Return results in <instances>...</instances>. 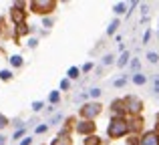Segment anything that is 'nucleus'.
Segmentation results:
<instances>
[{"mask_svg": "<svg viewBox=\"0 0 159 145\" xmlns=\"http://www.w3.org/2000/svg\"><path fill=\"white\" fill-rule=\"evenodd\" d=\"M125 131H127V125H125V121H121V119H115V121H111V125H109V135H111V137H121V135H125Z\"/></svg>", "mask_w": 159, "mask_h": 145, "instance_id": "obj_1", "label": "nucleus"}, {"mask_svg": "<svg viewBox=\"0 0 159 145\" xmlns=\"http://www.w3.org/2000/svg\"><path fill=\"white\" fill-rule=\"evenodd\" d=\"M101 111V105H97V103H93V105H85L81 109V113L85 115V117H95V115Z\"/></svg>", "mask_w": 159, "mask_h": 145, "instance_id": "obj_2", "label": "nucleus"}, {"mask_svg": "<svg viewBox=\"0 0 159 145\" xmlns=\"http://www.w3.org/2000/svg\"><path fill=\"white\" fill-rule=\"evenodd\" d=\"M141 145H159L157 135H155V133H147V135L143 137V141H141Z\"/></svg>", "mask_w": 159, "mask_h": 145, "instance_id": "obj_3", "label": "nucleus"}, {"mask_svg": "<svg viewBox=\"0 0 159 145\" xmlns=\"http://www.w3.org/2000/svg\"><path fill=\"white\" fill-rule=\"evenodd\" d=\"M93 123H89V121H85V123H81V125L77 127V131H81V133H89V131H93Z\"/></svg>", "mask_w": 159, "mask_h": 145, "instance_id": "obj_4", "label": "nucleus"}, {"mask_svg": "<svg viewBox=\"0 0 159 145\" xmlns=\"http://www.w3.org/2000/svg\"><path fill=\"white\" fill-rule=\"evenodd\" d=\"M32 6H34V8H52L54 4L52 2H34Z\"/></svg>", "mask_w": 159, "mask_h": 145, "instance_id": "obj_5", "label": "nucleus"}, {"mask_svg": "<svg viewBox=\"0 0 159 145\" xmlns=\"http://www.w3.org/2000/svg\"><path fill=\"white\" fill-rule=\"evenodd\" d=\"M10 63L14 65V67H20V65H22V59H20V57H12V59H10Z\"/></svg>", "mask_w": 159, "mask_h": 145, "instance_id": "obj_6", "label": "nucleus"}, {"mask_svg": "<svg viewBox=\"0 0 159 145\" xmlns=\"http://www.w3.org/2000/svg\"><path fill=\"white\" fill-rule=\"evenodd\" d=\"M69 77H70V79H77V77H79V69H75V67L69 69Z\"/></svg>", "mask_w": 159, "mask_h": 145, "instance_id": "obj_7", "label": "nucleus"}, {"mask_svg": "<svg viewBox=\"0 0 159 145\" xmlns=\"http://www.w3.org/2000/svg\"><path fill=\"white\" fill-rule=\"evenodd\" d=\"M52 145H69V141H66V137H58Z\"/></svg>", "mask_w": 159, "mask_h": 145, "instance_id": "obj_8", "label": "nucleus"}, {"mask_svg": "<svg viewBox=\"0 0 159 145\" xmlns=\"http://www.w3.org/2000/svg\"><path fill=\"white\" fill-rule=\"evenodd\" d=\"M117 26H119V22H117V20H115V22H111V26L107 28V32H109V34H113V32H115V28H117Z\"/></svg>", "mask_w": 159, "mask_h": 145, "instance_id": "obj_9", "label": "nucleus"}, {"mask_svg": "<svg viewBox=\"0 0 159 145\" xmlns=\"http://www.w3.org/2000/svg\"><path fill=\"white\" fill-rule=\"evenodd\" d=\"M0 77H2L4 81H8V79L12 77V73H10V71H2V73H0Z\"/></svg>", "mask_w": 159, "mask_h": 145, "instance_id": "obj_10", "label": "nucleus"}, {"mask_svg": "<svg viewBox=\"0 0 159 145\" xmlns=\"http://www.w3.org/2000/svg\"><path fill=\"white\" fill-rule=\"evenodd\" d=\"M135 83H137V85H143V83H145V77H141V75H135Z\"/></svg>", "mask_w": 159, "mask_h": 145, "instance_id": "obj_11", "label": "nucleus"}, {"mask_svg": "<svg viewBox=\"0 0 159 145\" xmlns=\"http://www.w3.org/2000/svg\"><path fill=\"white\" fill-rule=\"evenodd\" d=\"M87 145H99V139H97V137H89V141H87Z\"/></svg>", "mask_w": 159, "mask_h": 145, "instance_id": "obj_12", "label": "nucleus"}, {"mask_svg": "<svg viewBox=\"0 0 159 145\" xmlns=\"http://www.w3.org/2000/svg\"><path fill=\"white\" fill-rule=\"evenodd\" d=\"M127 59H129V55H127V52H125V55H123V57H121V59H119V65H121V67H123V65L127 63Z\"/></svg>", "mask_w": 159, "mask_h": 145, "instance_id": "obj_13", "label": "nucleus"}, {"mask_svg": "<svg viewBox=\"0 0 159 145\" xmlns=\"http://www.w3.org/2000/svg\"><path fill=\"white\" fill-rule=\"evenodd\" d=\"M147 59L151 61V63H157V55H155V52H149V55H147Z\"/></svg>", "mask_w": 159, "mask_h": 145, "instance_id": "obj_14", "label": "nucleus"}, {"mask_svg": "<svg viewBox=\"0 0 159 145\" xmlns=\"http://www.w3.org/2000/svg\"><path fill=\"white\" fill-rule=\"evenodd\" d=\"M115 12L119 14V12H125V4H117L115 6Z\"/></svg>", "mask_w": 159, "mask_h": 145, "instance_id": "obj_15", "label": "nucleus"}, {"mask_svg": "<svg viewBox=\"0 0 159 145\" xmlns=\"http://www.w3.org/2000/svg\"><path fill=\"white\" fill-rule=\"evenodd\" d=\"M51 101H52V103L58 101V93H57V91H54V93H51Z\"/></svg>", "mask_w": 159, "mask_h": 145, "instance_id": "obj_16", "label": "nucleus"}, {"mask_svg": "<svg viewBox=\"0 0 159 145\" xmlns=\"http://www.w3.org/2000/svg\"><path fill=\"white\" fill-rule=\"evenodd\" d=\"M99 95H101V91H99V89H91V97H99Z\"/></svg>", "mask_w": 159, "mask_h": 145, "instance_id": "obj_17", "label": "nucleus"}, {"mask_svg": "<svg viewBox=\"0 0 159 145\" xmlns=\"http://www.w3.org/2000/svg\"><path fill=\"white\" fill-rule=\"evenodd\" d=\"M32 109H34V111H39V109H43V103H40V101H36V103H34V105H32Z\"/></svg>", "mask_w": 159, "mask_h": 145, "instance_id": "obj_18", "label": "nucleus"}, {"mask_svg": "<svg viewBox=\"0 0 159 145\" xmlns=\"http://www.w3.org/2000/svg\"><path fill=\"white\" fill-rule=\"evenodd\" d=\"M6 123H8V121H6V117H2V115H0V129H2Z\"/></svg>", "mask_w": 159, "mask_h": 145, "instance_id": "obj_19", "label": "nucleus"}, {"mask_svg": "<svg viewBox=\"0 0 159 145\" xmlns=\"http://www.w3.org/2000/svg\"><path fill=\"white\" fill-rule=\"evenodd\" d=\"M125 85V79H119V81H115V87H123Z\"/></svg>", "mask_w": 159, "mask_h": 145, "instance_id": "obj_20", "label": "nucleus"}, {"mask_svg": "<svg viewBox=\"0 0 159 145\" xmlns=\"http://www.w3.org/2000/svg\"><path fill=\"white\" fill-rule=\"evenodd\" d=\"M111 61H113V57L109 55V57H105V61H103V63H105V65H109V63H111Z\"/></svg>", "mask_w": 159, "mask_h": 145, "instance_id": "obj_21", "label": "nucleus"}, {"mask_svg": "<svg viewBox=\"0 0 159 145\" xmlns=\"http://www.w3.org/2000/svg\"><path fill=\"white\" fill-rule=\"evenodd\" d=\"M0 145H4V137H0Z\"/></svg>", "mask_w": 159, "mask_h": 145, "instance_id": "obj_22", "label": "nucleus"}]
</instances>
